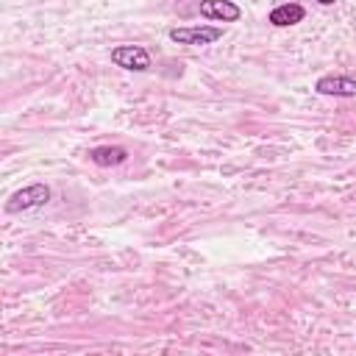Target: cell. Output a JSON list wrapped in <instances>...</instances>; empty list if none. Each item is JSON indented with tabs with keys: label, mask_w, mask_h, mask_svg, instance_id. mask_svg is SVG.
<instances>
[{
	"label": "cell",
	"mask_w": 356,
	"mask_h": 356,
	"mask_svg": "<svg viewBox=\"0 0 356 356\" xmlns=\"http://www.w3.org/2000/svg\"><path fill=\"white\" fill-rule=\"evenodd\" d=\"M111 61L117 67H122V70H131V72L150 70V53L142 44H117L111 50Z\"/></svg>",
	"instance_id": "3"
},
{
	"label": "cell",
	"mask_w": 356,
	"mask_h": 356,
	"mask_svg": "<svg viewBox=\"0 0 356 356\" xmlns=\"http://www.w3.org/2000/svg\"><path fill=\"white\" fill-rule=\"evenodd\" d=\"M167 36L178 44H189V47H203V44H214L217 39H222V28L214 25H186V28H170Z\"/></svg>",
	"instance_id": "2"
},
{
	"label": "cell",
	"mask_w": 356,
	"mask_h": 356,
	"mask_svg": "<svg viewBox=\"0 0 356 356\" xmlns=\"http://www.w3.org/2000/svg\"><path fill=\"white\" fill-rule=\"evenodd\" d=\"M89 161L97 167H117L122 161H128V150L122 145H100L89 150Z\"/></svg>",
	"instance_id": "7"
},
{
	"label": "cell",
	"mask_w": 356,
	"mask_h": 356,
	"mask_svg": "<svg viewBox=\"0 0 356 356\" xmlns=\"http://www.w3.org/2000/svg\"><path fill=\"white\" fill-rule=\"evenodd\" d=\"M303 17H306V8L300 6V3H281V6H275L273 11H270V25H275V28H289V25H298V22H303Z\"/></svg>",
	"instance_id": "6"
},
{
	"label": "cell",
	"mask_w": 356,
	"mask_h": 356,
	"mask_svg": "<svg viewBox=\"0 0 356 356\" xmlns=\"http://www.w3.org/2000/svg\"><path fill=\"white\" fill-rule=\"evenodd\" d=\"M197 8L206 19H220V22H236L242 17V8L234 0H200Z\"/></svg>",
	"instance_id": "5"
},
{
	"label": "cell",
	"mask_w": 356,
	"mask_h": 356,
	"mask_svg": "<svg viewBox=\"0 0 356 356\" xmlns=\"http://www.w3.org/2000/svg\"><path fill=\"white\" fill-rule=\"evenodd\" d=\"M50 186L47 184H31L25 189H17L6 203H3V211L6 214H22V211H31V209H39L50 200Z\"/></svg>",
	"instance_id": "1"
},
{
	"label": "cell",
	"mask_w": 356,
	"mask_h": 356,
	"mask_svg": "<svg viewBox=\"0 0 356 356\" xmlns=\"http://www.w3.org/2000/svg\"><path fill=\"white\" fill-rule=\"evenodd\" d=\"M314 89L328 97H356V78L350 75H323L317 78Z\"/></svg>",
	"instance_id": "4"
},
{
	"label": "cell",
	"mask_w": 356,
	"mask_h": 356,
	"mask_svg": "<svg viewBox=\"0 0 356 356\" xmlns=\"http://www.w3.org/2000/svg\"><path fill=\"white\" fill-rule=\"evenodd\" d=\"M317 3H320V6H334L337 0H317Z\"/></svg>",
	"instance_id": "8"
}]
</instances>
